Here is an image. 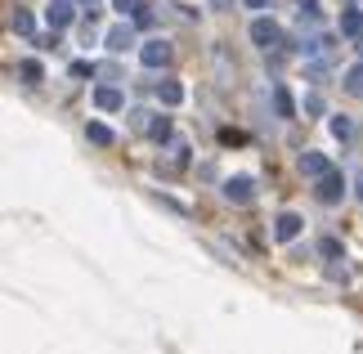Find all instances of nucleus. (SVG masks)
Here are the masks:
<instances>
[{"instance_id": "f257e3e1", "label": "nucleus", "mask_w": 363, "mask_h": 354, "mask_svg": "<svg viewBox=\"0 0 363 354\" xmlns=\"http://www.w3.org/2000/svg\"><path fill=\"white\" fill-rule=\"evenodd\" d=\"M314 193H318V202H328V206H332V202H341V197H345V179H341L337 171H328L323 179H318V189H314Z\"/></svg>"}, {"instance_id": "f03ea898", "label": "nucleus", "mask_w": 363, "mask_h": 354, "mask_svg": "<svg viewBox=\"0 0 363 354\" xmlns=\"http://www.w3.org/2000/svg\"><path fill=\"white\" fill-rule=\"evenodd\" d=\"M225 197H229V202H238V206H247L251 197H256V184H251L247 175H233V179H225Z\"/></svg>"}, {"instance_id": "7ed1b4c3", "label": "nucleus", "mask_w": 363, "mask_h": 354, "mask_svg": "<svg viewBox=\"0 0 363 354\" xmlns=\"http://www.w3.org/2000/svg\"><path fill=\"white\" fill-rule=\"evenodd\" d=\"M77 18V9H72V0H50V9H45V23L54 27V32H63L67 23Z\"/></svg>"}, {"instance_id": "20e7f679", "label": "nucleus", "mask_w": 363, "mask_h": 354, "mask_svg": "<svg viewBox=\"0 0 363 354\" xmlns=\"http://www.w3.org/2000/svg\"><path fill=\"white\" fill-rule=\"evenodd\" d=\"M139 63L144 67H166L171 63V45H166V40H148V45L139 50Z\"/></svg>"}, {"instance_id": "39448f33", "label": "nucleus", "mask_w": 363, "mask_h": 354, "mask_svg": "<svg viewBox=\"0 0 363 354\" xmlns=\"http://www.w3.org/2000/svg\"><path fill=\"white\" fill-rule=\"evenodd\" d=\"M251 40H256L260 50H274L278 45V23L274 18H256L251 23Z\"/></svg>"}, {"instance_id": "423d86ee", "label": "nucleus", "mask_w": 363, "mask_h": 354, "mask_svg": "<svg viewBox=\"0 0 363 354\" xmlns=\"http://www.w3.org/2000/svg\"><path fill=\"white\" fill-rule=\"evenodd\" d=\"M104 40H108V50H113V54H125V50H135V27L130 23H117Z\"/></svg>"}, {"instance_id": "0eeeda50", "label": "nucleus", "mask_w": 363, "mask_h": 354, "mask_svg": "<svg viewBox=\"0 0 363 354\" xmlns=\"http://www.w3.org/2000/svg\"><path fill=\"white\" fill-rule=\"evenodd\" d=\"M301 229H305V220H301V216H291V211H283V216L274 220V238H278V243H291V238H296Z\"/></svg>"}, {"instance_id": "6e6552de", "label": "nucleus", "mask_w": 363, "mask_h": 354, "mask_svg": "<svg viewBox=\"0 0 363 354\" xmlns=\"http://www.w3.org/2000/svg\"><path fill=\"white\" fill-rule=\"evenodd\" d=\"M301 171L310 175V179H323V175L332 171V162L323 157V153H301Z\"/></svg>"}, {"instance_id": "1a4fd4ad", "label": "nucleus", "mask_w": 363, "mask_h": 354, "mask_svg": "<svg viewBox=\"0 0 363 354\" xmlns=\"http://www.w3.org/2000/svg\"><path fill=\"white\" fill-rule=\"evenodd\" d=\"M94 104H99L104 112H121L125 108V94L113 90V86H99V90H94Z\"/></svg>"}, {"instance_id": "9d476101", "label": "nucleus", "mask_w": 363, "mask_h": 354, "mask_svg": "<svg viewBox=\"0 0 363 354\" xmlns=\"http://www.w3.org/2000/svg\"><path fill=\"white\" fill-rule=\"evenodd\" d=\"M341 36L345 40H363V13L359 9H345L341 13Z\"/></svg>"}, {"instance_id": "9b49d317", "label": "nucleus", "mask_w": 363, "mask_h": 354, "mask_svg": "<svg viewBox=\"0 0 363 354\" xmlns=\"http://www.w3.org/2000/svg\"><path fill=\"white\" fill-rule=\"evenodd\" d=\"M157 99H162L166 108L184 104V86H179V81H171V77H166V81H157Z\"/></svg>"}, {"instance_id": "f8f14e48", "label": "nucleus", "mask_w": 363, "mask_h": 354, "mask_svg": "<svg viewBox=\"0 0 363 354\" xmlns=\"http://www.w3.org/2000/svg\"><path fill=\"white\" fill-rule=\"evenodd\" d=\"M269 99H274V112H278V117H296V104H291L287 86H274V90H269Z\"/></svg>"}, {"instance_id": "ddd939ff", "label": "nucleus", "mask_w": 363, "mask_h": 354, "mask_svg": "<svg viewBox=\"0 0 363 354\" xmlns=\"http://www.w3.org/2000/svg\"><path fill=\"white\" fill-rule=\"evenodd\" d=\"M86 135H90V144H99V148H113V144H117V135L108 131L104 121H90V126H86Z\"/></svg>"}, {"instance_id": "4468645a", "label": "nucleus", "mask_w": 363, "mask_h": 354, "mask_svg": "<svg viewBox=\"0 0 363 354\" xmlns=\"http://www.w3.org/2000/svg\"><path fill=\"white\" fill-rule=\"evenodd\" d=\"M9 27H13V36H32L36 32V23H32V13H27V9H13Z\"/></svg>"}, {"instance_id": "2eb2a0df", "label": "nucleus", "mask_w": 363, "mask_h": 354, "mask_svg": "<svg viewBox=\"0 0 363 354\" xmlns=\"http://www.w3.org/2000/svg\"><path fill=\"white\" fill-rule=\"evenodd\" d=\"M345 90H350V94H363V63H354L350 72H345Z\"/></svg>"}, {"instance_id": "dca6fc26", "label": "nucleus", "mask_w": 363, "mask_h": 354, "mask_svg": "<svg viewBox=\"0 0 363 354\" xmlns=\"http://www.w3.org/2000/svg\"><path fill=\"white\" fill-rule=\"evenodd\" d=\"M40 77H45V67H40L36 59H23V81H27V86H36Z\"/></svg>"}, {"instance_id": "f3484780", "label": "nucleus", "mask_w": 363, "mask_h": 354, "mask_svg": "<svg viewBox=\"0 0 363 354\" xmlns=\"http://www.w3.org/2000/svg\"><path fill=\"white\" fill-rule=\"evenodd\" d=\"M148 135L152 139H171V121H166V117H152L148 121Z\"/></svg>"}, {"instance_id": "a211bd4d", "label": "nucleus", "mask_w": 363, "mask_h": 354, "mask_svg": "<svg viewBox=\"0 0 363 354\" xmlns=\"http://www.w3.org/2000/svg\"><path fill=\"white\" fill-rule=\"evenodd\" d=\"M328 126H332V135H337V139H350V135H354V126H350V117H332Z\"/></svg>"}, {"instance_id": "6ab92c4d", "label": "nucleus", "mask_w": 363, "mask_h": 354, "mask_svg": "<svg viewBox=\"0 0 363 354\" xmlns=\"http://www.w3.org/2000/svg\"><path fill=\"white\" fill-rule=\"evenodd\" d=\"M318 251H323V256H341V243H337V238H323Z\"/></svg>"}, {"instance_id": "aec40b11", "label": "nucleus", "mask_w": 363, "mask_h": 354, "mask_svg": "<svg viewBox=\"0 0 363 354\" xmlns=\"http://www.w3.org/2000/svg\"><path fill=\"white\" fill-rule=\"evenodd\" d=\"M113 5H117L121 13H139V9H144V0H113Z\"/></svg>"}, {"instance_id": "412c9836", "label": "nucleus", "mask_w": 363, "mask_h": 354, "mask_svg": "<svg viewBox=\"0 0 363 354\" xmlns=\"http://www.w3.org/2000/svg\"><path fill=\"white\" fill-rule=\"evenodd\" d=\"M305 112H314V117H318V112H323V99H318V94H305Z\"/></svg>"}, {"instance_id": "4be33fe9", "label": "nucleus", "mask_w": 363, "mask_h": 354, "mask_svg": "<svg viewBox=\"0 0 363 354\" xmlns=\"http://www.w3.org/2000/svg\"><path fill=\"white\" fill-rule=\"evenodd\" d=\"M354 197H359V202H363V171L354 175Z\"/></svg>"}, {"instance_id": "5701e85b", "label": "nucleus", "mask_w": 363, "mask_h": 354, "mask_svg": "<svg viewBox=\"0 0 363 354\" xmlns=\"http://www.w3.org/2000/svg\"><path fill=\"white\" fill-rule=\"evenodd\" d=\"M242 5H247V9H264V5H269V0H242Z\"/></svg>"}, {"instance_id": "b1692460", "label": "nucleus", "mask_w": 363, "mask_h": 354, "mask_svg": "<svg viewBox=\"0 0 363 354\" xmlns=\"http://www.w3.org/2000/svg\"><path fill=\"white\" fill-rule=\"evenodd\" d=\"M81 5H86L90 13H99V0H81Z\"/></svg>"}]
</instances>
